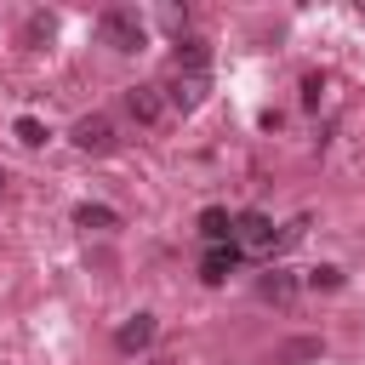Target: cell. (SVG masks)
Masks as SVG:
<instances>
[{
  "label": "cell",
  "mask_w": 365,
  "mask_h": 365,
  "mask_svg": "<svg viewBox=\"0 0 365 365\" xmlns=\"http://www.w3.org/2000/svg\"><path fill=\"white\" fill-rule=\"evenodd\" d=\"M51 34H57V17H46V11H34V17H29V29H23V40H29V46H40V40H51Z\"/></svg>",
  "instance_id": "cell-12"
},
{
  "label": "cell",
  "mask_w": 365,
  "mask_h": 365,
  "mask_svg": "<svg viewBox=\"0 0 365 365\" xmlns=\"http://www.w3.org/2000/svg\"><path fill=\"white\" fill-rule=\"evenodd\" d=\"M97 34H103V46H114V51H143V46H148V23H143L131 6H108V11L97 17Z\"/></svg>",
  "instance_id": "cell-1"
},
{
  "label": "cell",
  "mask_w": 365,
  "mask_h": 365,
  "mask_svg": "<svg viewBox=\"0 0 365 365\" xmlns=\"http://www.w3.org/2000/svg\"><path fill=\"white\" fill-rule=\"evenodd\" d=\"M0 188H6V165H0Z\"/></svg>",
  "instance_id": "cell-17"
},
{
  "label": "cell",
  "mask_w": 365,
  "mask_h": 365,
  "mask_svg": "<svg viewBox=\"0 0 365 365\" xmlns=\"http://www.w3.org/2000/svg\"><path fill=\"white\" fill-rule=\"evenodd\" d=\"M68 143H74L80 154H114V148H120V137H114V120H108V114H80V120H74V131H68Z\"/></svg>",
  "instance_id": "cell-2"
},
{
  "label": "cell",
  "mask_w": 365,
  "mask_h": 365,
  "mask_svg": "<svg viewBox=\"0 0 365 365\" xmlns=\"http://www.w3.org/2000/svg\"><path fill=\"white\" fill-rule=\"evenodd\" d=\"M114 342H120V354H143V348L154 342V314H131V319L114 331Z\"/></svg>",
  "instance_id": "cell-8"
},
{
  "label": "cell",
  "mask_w": 365,
  "mask_h": 365,
  "mask_svg": "<svg viewBox=\"0 0 365 365\" xmlns=\"http://www.w3.org/2000/svg\"><path fill=\"white\" fill-rule=\"evenodd\" d=\"M171 68H182V74H205V68H211V46H205V40H194V34H188V40L177 34V51H171Z\"/></svg>",
  "instance_id": "cell-7"
},
{
  "label": "cell",
  "mask_w": 365,
  "mask_h": 365,
  "mask_svg": "<svg viewBox=\"0 0 365 365\" xmlns=\"http://www.w3.org/2000/svg\"><path fill=\"white\" fill-rule=\"evenodd\" d=\"M291 359H319V336H302V342H285V348H279V365H291Z\"/></svg>",
  "instance_id": "cell-14"
},
{
  "label": "cell",
  "mask_w": 365,
  "mask_h": 365,
  "mask_svg": "<svg viewBox=\"0 0 365 365\" xmlns=\"http://www.w3.org/2000/svg\"><path fill=\"white\" fill-rule=\"evenodd\" d=\"M200 234H205L211 245H228V240H234V217H228L222 205H205V211H200Z\"/></svg>",
  "instance_id": "cell-9"
},
{
  "label": "cell",
  "mask_w": 365,
  "mask_h": 365,
  "mask_svg": "<svg viewBox=\"0 0 365 365\" xmlns=\"http://www.w3.org/2000/svg\"><path fill=\"white\" fill-rule=\"evenodd\" d=\"M234 262H240V245H234V240H228V245H211V251L200 257V279H205V285H222V279L234 274Z\"/></svg>",
  "instance_id": "cell-6"
},
{
  "label": "cell",
  "mask_w": 365,
  "mask_h": 365,
  "mask_svg": "<svg viewBox=\"0 0 365 365\" xmlns=\"http://www.w3.org/2000/svg\"><path fill=\"white\" fill-rule=\"evenodd\" d=\"M234 245H240V251H274V245H279L274 217H262V211H240V217H234Z\"/></svg>",
  "instance_id": "cell-4"
},
{
  "label": "cell",
  "mask_w": 365,
  "mask_h": 365,
  "mask_svg": "<svg viewBox=\"0 0 365 365\" xmlns=\"http://www.w3.org/2000/svg\"><path fill=\"white\" fill-rule=\"evenodd\" d=\"M319 91H325L319 74H302V108H319Z\"/></svg>",
  "instance_id": "cell-16"
},
{
  "label": "cell",
  "mask_w": 365,
  "mask_h": 365,
  "mask_svg": "<svg viewBox=\"0 0 365 365\" xmlns=\"http://www.w3.org/2000/svg\"><path fill=\"white\" fill-rule=\"evenodd\" d=\"M74 222H80V228H120V217H114L108 205H91V200L74 205Z\"/></svg>",
  "instance_id": "cell-11"
},
{
  "label": "cell",
  "mask_w": 365,
  "mask_h": 365,
  "mask_svg": "<svg viewBox=\"0 0 365 365\" xmlns=\"http://www.w3.org/2000/svg\"><path fill=\"white\" fill-rule=\"evenodd\" d=\"M308 285L314 291H336L342 285V268H308Z\"/></svg>",
  "instance_id": "cell-15"
},
{
  "label": "cell",
  "mask_w": 365,
  "mask_h": 365,
  "mask_svg": "<svg viewBox=\"0 0 365 365\" xmlns=\"http://www.w3.org/2000/svg\"><path fill=\"white\" fill-rule=\"evenodd\" d=\"M125 114L137 120V125H160V114H165V91L160 86H125Z\"/></svg>",
  "instance_id": "cell-5"
},
{
  "label": "cell",
  "mask_w": 365,
  "mask_h": 365,
  "mask_svg": "<svg viewBox=\"0 0 365 365\" xmlns=\"http://www.w3.org/2000/svg\"><path fill=\"white\" fill-rule=\"evenodd\" d=\"M160 91H165V103H171L177 114H194V108L205 103V91H211V74H182V68H171Z\"/></svg>",
  "instance_id": "cell-3"
},
{
  "label": "cell",
  "mask_w": 365,
  "mask_h": 365,
  "mask_svg": "<svg viewBox=\"0 0 365 365\" xmlns=\"http://www.w3.org/2000/svg\"><path fill=\"white\" fill-rule=\"evenodd\" d=\"M11 131H17V143H23V148H40V143H46V125H40L34 114H23V120H17Z\"/></svg>",
  "instance_id": "cell-13"
},
{
  "label": "cell",
  "mask_w": 365,
  "mask_h": 365,
  "mask_svg": "<svg viewBox=\"0 0 365 365\" xmlns=\"http://www.w3.org/2000/svg\"><path fill=\"white\" fill-rule=\"evenodd\" d=\"M257 291H262V302H291V297H297V274H285V268H268V274L257 279Z\"/></svg>",
  "instance_id": "cell-10"
}]
</instances>
